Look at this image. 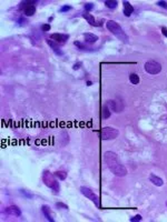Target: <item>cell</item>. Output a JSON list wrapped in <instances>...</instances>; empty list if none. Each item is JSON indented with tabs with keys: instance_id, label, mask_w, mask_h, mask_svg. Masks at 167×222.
<instances>
[{
	"instance_id": "obj_22",
	"label": "cell",
	"mask_w": 167,
	"mask_h": 222,
	"mask_svg": "<svg viewBox=\"0 0 167 222\" xmlns=\"http://www.w3.org/2000/svg\"><path fill=\"white\" fill-rule=\"evenodd\" d=\"M142 220H143L142 216H140V214H137V216L133 217V218H130L129 221L130 222H137V221H142Z\"/></svg>"
},
{
	"instance_id": "obj_7",
	"label": "cell",
	"mask_w": 167,
	"mask_h": 222,
	"mask_svg": "<svg viewBox=\"0 0 167 222\" xmlns=\"http://www.w3.org/2000/svg\"><path fill=\"white\" fill-rule=\"evenodd\" d=\"M51 39L57 43H65L67 40L69 39V35H64V34H53L51 37H50Z\"/></svg>"
},
{
	"instance_id": "obj_10",
	"label": "cell",
	"mask_w": 167,
	"mask_h": 222,
	"mask_svg": "<svg viewBox=\"0 0 167 222\" xmlns=\"http://www.w3.org/2000/svg\"><path fill=\"white\" fill-rule=\"evenodd\" d=\"M41 212H43V217L47 219V221H49V222L55 221V219L53 218V214H51V209H50L48 206H43V207H41Z\"/></svg>"
},
{
	"instance_id": "obj_4",
	"label": "cell",
	"mask_w": 167,
	"mask_h": 222,
	"mask_svg": "<svg viewBox=\"0 0 167 222\" xmlns=\"http://www.w3.org/2000/svg\"><path fill=\"white\" fill-rule=\"evenodd\" d=\"M119 131L116 128L113 127H104L99 132V137L102 138V140H114L118 137Z\"/></svg>"
},
{
	"instance_id": "obj_16",
	"label": "cell",
	"mask_w": 167,
	"mask_h": 222,
	"mask_svg": "<svg viewBox=\"0 0 167 222\" xmlns=\"http://www.w3.org/2000/svg\"><path fill=\"white\" fill-rule=\"evenodd\" d=\"M110 115H111V111L109 110V108L107 107V104H105L102 109V117L104 119H107V118L110 117Z\"/></svg>"
},
{
	"instance_id": "obj_31",
	"label": "cell",
	"mask_w": 167,
	"mask_h": 222,
	"mask_svg": "<svg viewBox=\"0 0 167 222\" xmlns=\"http://www.w3.org/2000/svg\"><path fill=\"white\" fill-rule=\"evenodd\" d=\"M166 207H167V201H166Z\"/></svg>"
},
{
	"instance_id": "obj_1",
	"label": "cell",
	"mask_w": 167,
	"mask_h": 222,
	"mask_svg": "<svg viewBox=\"0 0 167 222\" xmlns=\"http://www.w3.org/2000/svg\"><path fill=\"white\" fill-rule=\"evenodd\" d=\"M104 159H105V163L107 164V168L110 170L111 173H114L117 177H125L127 174L126 167L124 164H121L115 152L106 151L104 155Z\"/></svg>"
},
{
	"instance_id": "obj_11",
	"label": "cell",
	"mask_w": 167,
	"mask_h": 222,
	"mask_svg": "<svg viewBox=\"0 0 167 222\" xmlns=\"http://www.w3.org/2000/svg\"><path fill=\"white\" fill-rule=\"evenodd\" d=\"M84 39H85V42L87 43H94L98 40V37L90 32H86V34H84Z\"/></svg>"
},
{
	"instance_id": "obj_27",
	"label": "cell",
	"mask_w": 167,
	"mask_h": 222,
	"mask_svg": "<svg viewBox=\"0 0 167 222\" xmlns=\"http://www.w3.org/2000/svg\"><path fill=\"white\" fill-rule=\"evenodd\" d=\"M18 22H19V24H27V20H26L25 18H22V17H21V18H20V19H19V20H18Z\"/></svg>"
},
{
	"instance_id": "obj_3",
	"label": "cell",
	"mask_w": 167,
	"mask_h": 222,
	"mask_svg": "<svg viewBox=\"0 0 167 222\" xmlns=\"http://www.w3.org/2000/svg\"><path fill=\"white\" fill-rule=\"evenodd\" d=\"M43 181L48 188L51 189L55 193L58 195L59 191H60V184H59V182L56 180L55 174H51L50 171L45 170L43 172Z\"/></svg>"
},
{
	"instance_id": "obj_5",
	"label": "cell",
	"mask_w": 167,
	"mask_h": 222,
	"mask_svg": "<svg viewBox=\"0 0 167 222\" xmlns=\"http://www.w3.org/2000/svg\"><path fill=\"white\" fill-rule=\"evenodd\" d=\"M80 192L83 193L87 199H89L90 201H93V203L96 206L97 208H100V200H99V197L95 193V192L91 190L88 187H80Z\"/></svg>"
},
{
	"instance_id": "obj_14",
	"label": "cell",
	"mask_w": 167,
	"mask_h": 222,
	"mask_svg": "<svg viewBox=\"0 0 167 222\" xmlns=\"http://www.w3.org/2000/svg\"><path fill=\"white\" fill-rule=\"evenodd\" d=\"M83 17L87 20V22L90 24V26H96V22H95V18H94L93 15H90L88 12L86 13H83Z\"/></svg>"
},
{
	"instance_id": "obj_28",
	"label": "cell",
	"mask_w": 167,
	"mask_h": 222,
	"mask_svg": "<svg viewBox=\"0 0 167 222\" xmlns=\"http://www.w3.org/2000/svg\"><path fill=\"white\" fill-rule=\"evenodd\" d=\"M21 193H22V195H26L27 198H32V195H29V193H27V191H25V190H21Z\"/></svg>"
},
{
	"instance_id": "obj_17",
	"label": "cell",
	"mask_w": 167,
	"mask_h": 222,
	"mask_svg": "<svg viewBox=\"0 0 167 222\" xmlns=\"http://www.w3.org/2000/svg\"><path fill=\"white\" fill-rule=\"evenodd\" d=\"M105 6L107 8H109V9H115L118 6V2L116 0L115 1L114 0H105Z\"/></svg>"
},
{
	"instance_id": "obj_12",
	"label": "cell",
	"mask_w": 167,
	"mask_h": 222,
	"mask_svg": "<svg viewBox=\"0 0 167 222\" xmlns=\"http://www.w3.org/2000/svg\"><path fill=\"white\" fill-rule=\"evenodd\" d=\"M149 180H150V182H153V184H155V186H157V187H161L163 184H164L163 179L159 178V177H157V176H155L154 173H152L150 176H149Z\"/></svg>"
},
{
	"instance_id": "obj_23",
	"label": "cell",
	"mask_w": 167,
	"mask_h": 222,
	"mask_svg": "<svg viewBox=\"0 0 167 222\" xmlns=\"http://www.w3.org/2000/svg\"><path fill=\"white\" fill-rule=\"evenodd\" d=\"M85 9L87 10V11H90V10H93L94 9V3H91V2H88V3H85Z\"/></svg>"
},
{
	"instance_id": "obj_18",
	"label": "cell",
	"mask_w": 167,
	"mask_h": 222,
	"mask_svg": "<svg viewBox=\"0 0 167 222\" xmlns=\"http://www.w3.org/2000/svg\"><path fill=\"white\" fill-rule=\"evenodd\" d=\"M129 80L133 85H138L139 83V77L137 76L136 73H130L129 75Z\"/></svg>"
},
{
	"instance_id": "obj_13",
	"label": "cell",
	"mask_w": 167,
	"mask_h": 222,
	"mask_svg": "<svg viewBox=\"0 0 167 222\" xmlns=\"http://www.w3.org/2000/svg\"><path fill=\"white\" fill-rule=\"evenodd\" d=\"M123 5H124V15L126 16V17H129V16H132V13L134 12L133 6H132V5H130L128 1H124V2H123Z\"/></svg>"
},
{
	"instance_id": "obj_2",
	"label": "cell",
	"mask_w": 167,
	"mask_h": 222,
	"mask_svg": "<svg viewBox=\"0 0 167 222\" xmlns=\"http://www.w3.org/2000/svg\"><path fill=\"white\" fill-rule=\"evenodd\" d=\"M106 28L110 31L111 34L114 35L116 38L123 41L125 43H128V36L125 34V31L123 30V28L118 24V22L114 21V20H108V21L106 22Z\"/></svg>"
},
{
	"instance_id": "obj_9",
	"label": "cell",
	"mask_w": 167,
	"mask_h": 222,
	"mask_svg": "<svg viewBox=\"0 0 167 222\" xmlns=\"http://www.w3.org/2000/svg\"><path fill=\"white\" fill-rule=\"evenodd\" d=\"M5 212H6L7 214L13 216V217H20L21 216V211H20V209H19L18 207H16V206H10V207L6 208Z\"/></svg>"
},
{
	"instance_id": "obj_8",
	"label": "cell",
	"mask_w": 167,
	"mask_h": 222,
	"mask_svg": "<svg viewBox=\"0 0 167 222\" xmlns=\"http://www.w3.org/2000/svg\"><path fill=\"white\" fill-rule=\"evenodd\" d=\"M47 43L49 45V47L51 49H53V51L55 52L57 56H64V52H62V50L60 49V47L58 46V43L55 42L54 40H50V39H46Z\"/></svg>"
},
{
	"instance_id": "obj_26",
	"label": "cell",
	"mask_w": 167,
	"mask_h": 222,
	"mask_svg": "<svg viewBox=\"0 0 167 222\" xmlns=\"http://www.w3.org/2000/svg\"><path fill=\"white\" fill-rule=\"evenodd\" d=\"M80 68H81V62H78V64H74L72 69H74V70H78V69H80Z\"/></svg>"
},
{
	"instance_id": "obj_19",
	"label": "cell",
	"mask_w": 167,
	"mask_h": 222,
	"mask_svg": "<svg viewBox=\"0 0 167 222\" xmlns=\"http://www.w3.org/2000/svg\"><path fill=\"white\" fill-rule=\"evenodd\" d=\"M55 176H56V178H58L59 180H65L66 178H67V173H66L65 171H56Z\"/></svg>"
},
{
	"instance_id": "obj_6",
	"label": "cell",
	"mask_w": 167,
	"mask_h": 222,
	"mask_svg": "<svg viewBox=\"0 0 167 222\" xmlns=\"http://www.w3.org/2000/svg\"><path fill=\"white\" fill-rule=\"evenodd\" d=\"M145 71L149 75H158L161 71V64L155 60H148L145 64Z\"/></svg>"
},
{
	"instance_id": "obj_30",
	"label": "cell",
	"mask_w": 167,
	"mask_h": 222,
	"mask_svg": "<svg viewBox=\"0 0 167 222\" xmlns=\"http://www.w3.org/2000/svg\"><path fill=\"white\" fill-rule=\"evenodd\" d=\"M93 85V82L91 81H87V86H91Z\"/></svg>"
},
{
	"instance_id": "obj_25",
	"label": "cell",
	"mask_w": 167,
	"mask_h": 222,
	"mask_svg": "<svg viewBox=\"0 0 167 222\" xmlns=\"http://www.w3.org/2000/svg\"><path fill=\"white\" fill-rule=\"evenodd\" d=\"M41 29H43V31H49L50 30V24H43V26H41Z\"/></svg>"
},
{
	"instance_id": "obj_29",
	"label": "cell",
	"mask_w": 167,
	"mask_h": 222,
	"mask_svg": "<svg viewBox=\"0 0 167 222\" xmlns=\"http://www.w3.org/2000/svg\"><path fill=\"white\" fill-rule=\"evenodd\" d=\"M161 32H163V35H164V36L167 38V28L166 27H163V28H161Z\"/></svg>"
},
{
	"instance_id": "obj_24",
	"label": "cell",
	"mask_w": 167,
	"mask_h": 222,
	"mask_svg": "<svg viewBox=\"0 0 167 222\" xmlns=\"http://www.w3.org/2000/svg\"><path fill=\"white\" fill-rule=\"evenodd\" d=\"M69 10H71V6H69V5L62 6L61 8H60V12H66V11H69Z\"/></svg>"
},
{
	"instance_id": "obj_15",
	"label": "cell",
	"mask_w": 167,
	"mask_h": 222,
	"mask_svg": "<svg viewBox=\"0 0 167 222\" xmlns=\"http://www.w3.org/2000/svg\"><path fill=\"white\" fill-rule=\"evenodd\" d=\"M74 45L77 47L78 49L83 50V51H93V48H89V47L86 46L85 43H81V42H79V41H75Z\"/></svg>"
},
{
	"instance_id": "obj_20",
	"label": "cell",
	"mask_w": 167,
	"mask_h": 222,
	"mask_svg": "<svg viewBox=\"0 0 167 222\" xmlns=\"http://www.w3.org/2000/svg\"><path fill=\"white\" fill-rule=\"evenodd\" d=\"M56 208H57V209H64V210H68L67 204L62 203V202H57V203H56Z\"/></svg>"
},
{
	"instance_id": "obj_21",
	"label": "cell",
	"mask_w": 167,
	"mask_h": 222,
	"mask_svg": "<svg viewBox=\"0 0 167 222\" xmlns=\"http://www.w3.org/2000/svg\"><path fill=\"white\" fill-rule=\"evenodd\" d=\"M156 5L167 10V1H164V0H159V1H157V2H156Z\"/></svg>"
}]
</instances>
